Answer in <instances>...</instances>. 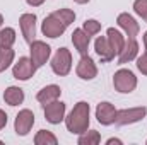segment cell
Instances as JSON below:
<instances>
[{
	"label": "cell",
	"mask_w": 147,
	"mask_h": 145,
	"mask_svg": "<svg viewBox=\"0 0 147 145\" xmlns=\"http://www.w3.org/2000/svg\"><path fill=\"white\" fill-rule=\"evenodd\" d=\"M91 125V106L86 101H79L72 111L65 116V126L67 132H70L72 135H80L86 130H89Z\"/></svg>",
	"instance_id": "6da1fadb"
},
{
	"label": "cell",
	"mask_w": 147,
	"mask_h": 145,
	"mask_svg": "<svg viewBox=\"0 0 147 145\" xmlns=\"http://www.w3.org/2000/svg\"><path fill=\"white\" fill-rule=\"evenodd\" d=\"M137 77L130 68H120L113 73V87L120 94H130L137 89Z\"/></svg>",
	"instance_id": "7a4b0ae2"
},
{
	"label": "cell",
	"mask_w": 147,
	"mask_h": 145,
	"mask_svg": "<svg viewBox=\"0 0 147 145\" xmlns=\"http://www.w3.org/2000/svg\"><path fill=\"white\" fill-rule=\"evenodd\" d=\"M50 67L55 75L67 77L72 70V53L67 48H58L50 58Z\"/></svg>",
	"instance_id": "3957f363"
},
{
	"label": "cell",
	"mask_w": 147,
	"mask_h": 145,
	"mask_svg": "<svg viewBox=\"0 0 147 145\" xmlns=\"http://www.w3.org/2000/svg\"><path fill=\"white\" fill-rule=\"evenodd\" d=\"M146 116H147L146 106H134V108L118 109L116 111V118H115V125H118V126H128V125L142 121Z\"/></svg>",
	"instance_id": "277c9868"
},
{
	"label": "cell",
	"mask_w": 147,
	"mask_h": 145,
	"mask_svg": "<svg viewBox=\"0 0 147 145\" xmlns=\"http://www.w3.org/2000/svg\"><path fill=\"white\" fill-rule=\"evenodd\" d=\"M29 58L33 60V63L36 65V68H41L51 58V46L46 44L41 39H34L29 44Z\"/></svg>",
	"instance_id": "5b68a950"
},
{
	"label": "cell",
	"mask_w": 147,
	"mask_h": 145,
	"mask_svg": "<svg viewBox=\"0 0 147 145\" xmlns=\"http://www.w3.org/2000/svg\"><path fill=\"white\" fill-rule=\"evenodd\" d=\"M36 70H38L36 65L33 63V60L29 56H21L12 65V77L16 80H21V82H28L29 79L34 77Z\"/></svg>",
	"instance_id": "8992f818"
},
{
	"label": "cell",
	"mask_w": 147,
	"mask_h": 145,
	"mask_svg": "<svg viewBox=\"0 0 147 145\" xmlns=\"http://www.w3.org/2000/svg\"><path fill=\"white\" fill-rule=\"evenodd\" d=\"M43 113H45V119L50 123V125H60L62 121H65V116H67V104L60 99L53 101V103H48L43 106Z\"/></svg>",
	"instance_id": "52a82bcc"
},
{
	"label": "cell",
	"mask_w": 147,
	"mask_h": 145,
	"mask_svg": "<svg viewBox=\"0 0 147 145\" xmlns=\"http://www.w3.org/2000/svg\"><path fill=\"white\" fill-rule=\"evenodd\" d=\"M34 126V113L31 109H21L14 119V132L19 137H28Z\"/></svg>",
	"instance_id": "ba28073f"
},
{
	"label": "cell",
	"mask_w": 147,
	"mask_h": 145,
	"mask_svg": "<svg viewBox=\"0 0 147 145\" xmlns=\"http://www.w3.org/2000/svg\"><path fill=\"white\" fill-rule=\"evenodd\" d=\"M65 29H67V26L63 22H60V19H57L53 14L46 15L43 19V22H41V33H43V36L50 38V39L60 38L65 33Z\"/></svg>",
	"instance_id": "9c48e42d"
},
{
	"label": "cell",
	"mask_w": 147,
	"mask_h": 145,
	"mask_svg": "<svg viewBox=\"0 0 147 145\" xmlns=\"http://www.w3.org/2000/svg\"><path fill=\"white\" fill-rule=\"evenodd\" d=\"M36 14H31V12H24L21 17H19V28H21V34L24 38V41L28 44H31L36 38Z\"/></svg>",
	"instance_id": "30bf717a"
},
{
	"label": "cell",
	"mask_w": 147,
	"mask_h": 145,
	"mask_svg": "<svg viewBox=\"0 0 147 145\" xmlns=\"http://www.w3.org/2000/svg\"><path fill=\"white\" fill-rule=\"evenodd\" d=\"M75 73L80 80H94L98 77V65L89 55H82L75 67Z\"/></svg>",
	"instance_id": "8fae6325"
},
{
	"label": "cell",
	"mask_w": 147,
	"mask_h": 145,
	"mask_svg": "<svg viewBox=\"0 0 147 145\" xmlns=\"http://www.w3.org/2000/svg\"><path fill=\"white\" fill-rule=\"evenodd\" d=\"M116 24H118V28L123 31V34H125L127 38H137L139 33H140V26H139L137 19H135L132 14H128V12L118 14Z\"/></svg>",
	"instance_id": "7c38bea8"
},
{
	"label": "cell",
	"mask_w": 147,
	"mask_h": 145,
	"mask_svg": "<svg viewBox=\"0 0 147 145\" xmlns=\"http://www.w3.org/2000/svg\"><path fill=\"white\" fill-rule=\"evenodd\" d=\"M139 50H140V46H139L137 39H135V38H127V41H125L121 51H120L118 56H116V58H118V65H127V63L134 62V60L139 56Z\"/></svg>",
	"instance_id": "4fadbf2b"
},
{
	"label": "cell",
	"mask_w": 147,
	"mask_h": 145,
	"mask_svg": "<svg viewBox=\"0 0 147 145\" xmlns=\"http://www.w3.org/2000/svg\"><path fill=\"white\" fill-rule=\"evenodd\" d=\"M116 111L115 104H111L110 101H103L96 106V119L98 123H101L103 126H110L115 123V118H116Z\"/></svg>",
	"instance_id": "5bb4252c"
},
{
	"label": "cell",
	"mask_w": 147,
	"mask_h": 145,
	"mask_svg": "<svg viewBox=\"0 0 147 145\" xmlns=\"http://www.w3.org/2000/svg\"><path fill=\"white\" fill-rule=\"evenodd\" d=\"M94 51H96V55L101 58L103 63H108V62H111V60L116 56L106 36H98L94 39Z\"/></svg>",
	"instance_id": "9a60e30c"
},
{
	"label": "cell",
	"mask_w": 147,
	"mask_h": 145,
	"mask_svg": "<svg viewBox=\"0 0 147 145\" xmlns=\"http://www.w3.org/2000/svg\"><path fill=\"white\" fill-rule=\"evenodd\" d=\"M60 96H62V87L60 85H57V84H48V85H45L43 89H39L36 94V101L39 104H48V103H53V101H57V99H60Z\"/></svg>",
	"instance_id": "2e32d148"
},
{
	"label": "cell",
	"mask_w": 147,
	"mask_h": 145,
	"mask_svg": "<svg viewBox=\"0 0 147 145\" xmlns=\"http://www.w3.org/2000/svg\"><path fill=\"white\" fill-rule=\"evenodd\" d=\"M72 44L80 56L82 55H87L89 44H91V36L82 28H77V29H74V33H72Z\"/></svg>",
	"instance_id": "e0dca14e"
},
{
	"label": "cell",
	"mask_w": 147,
	"mask_h": 145,
	"mask_svg": "<svg viewBox=\"0 0 147 145\" xmlns=\"http://www.w3.org/2000/svg\"><path fill=\"white\" fill-rule=\"evenodd\" d=\"M24 91L19 87V85H9L5 91H3V101H5V104H9V106H12V108H16V106H19V104H22L24 103Z\"/></svg>",
	"instance_id": "ac0fdd59"
},
{
	"label": "cell",
	"mask_w": 147,
	"mask_h": 145,
	"mask_svg": "<svg viewBox=\"0 0 147 145\" xmlns=\"http://www.w3.org/2000/svg\"><path fill=\"white\" fill-rule=\"evenodd\" d=\"M106 38H108V41H110L115 55L118 56V53L121 51V48H123V44H125V41H127L123 31H120V29H116V28H108V29H106Z\"/></svg>",
	"instance_id": "d6986e66"
},
{
	"label": "cell",
	"mask_w": 147,
	"mask_h": 145,
	"mask_svg": "<svg viewBox=\"0 0 147 145\" xmlns=\"http://www.w3.org/2000/svg\"><path fill=\"white\" fill-rule=\"evenodd\" d=\"M14 60H16V51L12 48H2L0 46V73L9 70L14 65Z\"/></svg>",
	"instance_id": "ffe728a7"
},
{
	"label": "cell",
	"mask_w": 147,
	"mask_h": 145,
	"mask_svg": "<svg viewBox=\"0 0 147 145\" xmlns=\"http://www.w3.org/2000/svg\"><path fill=\"white\" fill-rule=\"evenodd\" d=\"M77 144L79 145H98L101 142V135L98 130H86L84 133L77 135Z\"/></svg>",
	"instance_id": "44dd1931"
},
{
	"label": "cell",
	"mask_w": 147,
	"mask_h": 145,
	"mask_svg": "<svg viewBox=\"0 0 147 145\" xmlns=\"http://www.w3.org/2000/svg\"><path fill=\"white\" fill-rule=\"evenodd\" d=\"M17 39V33L14 28H2L0 29V46L2 48H12Z\"/></svg>",
	"instance_id": "7402d4cb"
},
{
	"label": "cell",
	"mask_w": 147,
	"mask_h": 145,
	"mask_svg": "<svg viewBox=\"0 0 147 145\" xmlns=\"http://www.w3.org/2000/svg\"><path fill=\"white\" fill-rule=\"evenodd\" d=\"M34 144L36 145H57L58 144V138L50 130H39L34 135Z\"/></svg>",
	"instance_id": "603a6c76"
},
{
	"label": "cell",
	"mask_w": 147,
	"mask_h": 145,
	"mask_svg": "<svg viewBox=\"0 0 147 145\" xmlns=\"http://www.w3.org/2000/svg\"><path fill=\"white\" fill-rule=\"evenodd\" d=\"M51 14H53L57 19H60V22H63L67 28L75 21V12L70 10V9H58V10H55V12H51Z\"/></svg>",
	"instance_id": "cb8c5ba5"
},
{
	"label": "cell",
	"mask_w": 147,
	"mask_h": 145,
	"mask_svg": "<svg viewBox=\"0 0 147 145\" xmlns=\"http://www.w3.org/2000/svg\"><path fill=\"white\" fill-rule=\"evenodd\" d=\"M82 29L92 38V36H96V34H99V31H101V22L96 21V19H86L84 24H82Z\"/></svg>",
	"instance_id": "d4e9b609"
},
{
	"label": "cell",
	"mask_w": 147,
	"mask_h": 145,
	"mask_svg": "<svg viewBox=\"0 0 147 145\" xmlns=\"http://www.w3.org/2000/svg\"><path fill=\"white\" fill-rule=\"evenodd\" d=\"M134 12L140 19L147 21V0H134Z\"/></svg>",
	"instance_id": "484cf974"
},
{
	"label": "cell",
	"mask_w": 147,
	"mask_h": 145,
	"mask_svg": "<svg viewBox=\"0 0 147 145\" xmlns=\"http://www.w3.org/2000/svg\"><path fill=\"white\" fill-rule=\"evenodd\" d=\"M135 65H137V70L142 73V75H147V53H142L135 58Z\"/></svg>",
	"instance_id": "4316f807"
},
{
	"label": "cell",
	"mask_w": 147,
	"mask_h": 145,
	"mask_svg": "<svg viewBox=\"0 0 147 145\" xmlns=\"http://www.w3.org/2000/svg\"><path fill=\"white\" fill-rule=\"evenodd\" d=\"M7 118H9V116H7V113H5L3 109H0V132L7 126Z\"/></svg>",
	"instance_id": "83f0119b"
},
{
	"label": "cell",
	"mask_w": 147,
	"mask_h": 145,
	"mask_svg": "<svg viewBox=\"0 0 147 145\" xmlns=\"http://www.w3.org/2000/svg\"><path fill=\"white\" fill-rule=\"evenodd\" d=\"M26 3H28L29 7H41V5L45 3V0H26Z\"/></svg>",
	"instance_id": "f1b7e54d"
},
{
	"label": "cell",
	"mask_w": 147,
	"mask_h": 145,
	"mask_svg": "<svg viewBox=\"0 0 147 145\" xmlns=\"http://www.w3.org/2000/svg\"><path fill=\"white\" fill-rule=\"evenodd\" d=\"M106 145H113V144H116V145H123V140H120V138H116V137H111V138H108L106 142H105Z\"/></svg>",
	"instance_id": "f546056e"
},
{
	"label": "cell",
	"mask_w": 147,
	"mask_h": 145,
	"mask_svg": "<svg viewBox=\"0 0 147 145\" xmlns=\"http://www.w3.org/2000/svg\"><path fill=\"white\" fill-rule=\"evenodd\" d=\"M142 41H144V50H146L144 53H147V31L144 33V36H142Z\"/></svg>",
	"instance_id": "4dcf8cb0"
},
{
	"label": "cell",
	"mask_w": 147,
	"mask_h": 145,
	"mask_svg": "<svg viewBox=\"0 0 147 145\" xmlns=\"http://www.w3.org/2000/svg\"><path fill=\"white\" fill-rule=\"evenodd\" d=\"M75 3H79V5H86V3H89L91 0H74Z\"/></svg>",
	"instance_id": "1f68e13d"
},
{
	"label": "cell",
	"mask_w": 147,
	"mask_h": 145,
	"mask_svg": "<svg viewBox=\"0 0 147 145\" xmlns=\"http://www.w3.org/2000/svg\"><path fill=\"white\" fill-rule=\"evenodd\" d=\"M2 26H3V15L0 14V29H2Z\"/></svg>",
	"instance_id": "d6a6232c"
},
{
	"label": "cell",
	"mask_w": 147,
	"mask_h": 145,
	"mask_svg": "<svg viewBox=\"0 0 147 145\" xmlns=\"http://www.w3.org/2000/svg\"><path fill=\"white\" fill-rule=\"evenodd\" d=\"M146 144H147V140H146Z\"/></svg>",
	"instance_id": "836d02e7"
}]
</instances>
